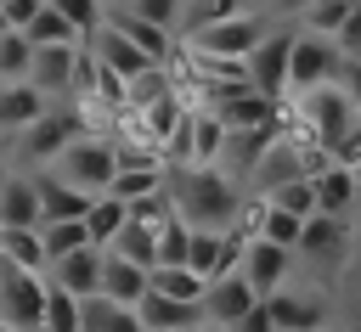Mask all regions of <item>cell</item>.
I'll return each instance as SVG.
<instances>
[{"label":"cell","mask_w":361,"mask_h":332,"mask_svg":"<svg viewBox=\"0 0 361 332\" xmlns=\"http://www.w3.org/2000/svg\"><path fill=\"white\" fill-rule=\"evenodd\" d=\"M243 180L226 174L220 163H197V169H169V203L192 231H231L243 214Z\"/></svg>","instance_id":"6da1fadb"},{"label":"cell","mask_w":361,"mask_h":332,"mask_svg":"<svg viewBox=\"0 0 361 332\" xmlns=\"http://www.w3.org/2000/svg\"><path fill=\"white\" fill-rule=\"evenodd\" d=\"M361 248V225L344 219V214H310L305 219V236L293 248V270H305L310 281H338L344 264L355 259Z\"/></svg>","instance_id":"7a4b0ae2"},{"label":"cell","mask_w":361,"mask_h":332,"mask_svg":"<svg viewBox=\"0 0 361 332\" xmlns=\"http://www.w3.org/2000/svg\"><path fill=\"white\" fill-rule=\"evenodd\" d=\"M45 174H56L62 186H73V191H85V197H102V191L113 186V174H118V146H113L107 129H79V135L45 163Z\"/></svg>","instance_id":"3957f363"},{"label":"cell","mask_w":361,"mask_h":332,"mask_svg":"<svg viewBox=\"0 0 361 332\" xmlns=\"http://www.w3.org/2000/svg\"><path fill=\"white\" fill-rule=\"evenodd\" d=\"M282 118L299 124V129H310V135L333 152V146L361 124V107L350 101L344 84H316V90H305V96H288V101H282Z\"/></svg>","instance_id":"277c9868"},{"label":"cell","mask_w":361,"mask_h":332,"mask_svg":"<svg viewBox=\"0 0 361 332\" xmlns=\"http://www.w3.org/2000/svg\"><path fill=\"white\" fill-rule=\"evenodd\" d=\"M79 129H85V118H79L68 101H56L51 113H39L34 124H23V129H17V135H6L0 146L11 152V163H17V169H45V163H51V158L79 135Z\"/></svg>","instance_id":"5b68a950"},{"label":"cell","mask_w":361,"mask_h":332,"mask_svg":"<svg viewBox=\"0 0 361 332\" xmlns=\"http://www.w3.org/2000/svg\"><path fill=\"white\" fill-rule=\"evenodd\" d=\"M226 141H231V124H226L214 107H192V113H186V124L164 141V163H169V169L220 163V158H226Z\"/></svg>","instance_id":"8992f818"},{"label":"cell","mask_w":361,"mask_h":332,"mask_svg":"<svg viewBox=\"0 0 361 332\" xmlns=\"http://www.w3.org/2000/svg\"><path fill=\"white\" fill-rule=\"evenodd\" d=\"M338 68H344V51L333 34H316V28H293V73H288V96H305L316 84H338Z\"/></svg>","instance_id":"52a82bcc"},{"label":"cell","mask_w":361,"mask_h":332,"mask_svg":"<svg viewBox=\"0 0 361 332\" xmlns=\"http://www.w3.org/2000/svg\"><path fill=\"white\" fill-rule=\"evenodd\" d=\"M45 270H23L6 259V287H0V321H11L17 332H39L45 326Z\"/></svg>","instance_id":"ba28073f"},{"label":"cell","mask_w":361,"mask_h":332,"mask_svg":"<svg viewBox=\"0 0 361 332\" xmlns=\"http://www.w3.org/2000/svg\"><path fill=\"white\" fill-rule=\"evenodd\" d=\"M271 34V23H265V11H237V17H226V23H214V28H203V34H192V39H180V45H192V51H209V56H254V45Z\"/></svg>","instance_id":"9c48e42d"},{"label":"cell","mask_w":361,"mask_h":332,"mask_svg":"<svg viewBox=\"0 0 361 332\" xmlns=\"http://www.w3.org/2000/svg\"><path fill=\"white\" fill-rule=\"evenodd\" d=\"M79 68H85V39H79V45H34L28 84L45 90L51 101H68L73 84H79Z\"/></svg>","instance_id":"30bf717a"},{"label":"cell","mask_w":361,"mask_h":332,"mask_svg":"<svg viewBox=\"0 0 361 332\" xmlns=\"http://www.w3.org/2000/svg\"><path fill=\"white\" fill-rule=\"evenodd\" d=\"M288 73H293V34L288 28H271L254 45V56H248V79H254V90L288 101Z\"/></svg>","instance_id":"8fae6325"},{"label":"cell","mask_w":361,"mask_h":332,"mask_svg":"<svg viewBox=\"0 0 361 332\" xmlns=\"http://www.w3.org/2000/svg\"><path fill=\"white\" fill-rule=\"evenodd\" d=\"M243 281L259 293V298H271V293H282L288 281H293V248H282V242H265V236H254L248 248H243Z\"/></svg>","instance_id":"7c38bea8"},{"label":"cell","mask_w":361,"mask_h":332,"mask_svg":"<svg viewBox=\"0 0 361 332\" xmlns=\"http://www.w3.org/2000/svg\"><path fill=\"white\" fill-rule=\"evenodd\" d=\"M265 304H271V315H276L282 332H327V321H333V304H327L316 287H299V281H288V287L271 293Z\"/></svg>","instance_id":"4fadbf2b"},{"label":"cell","mask_w":361,"mask_h":332,"mask_svg":"<svg viewBox=\"0 0 361 332\" xmlns=\"http://www.w3.org/2000/svg\"><path fill=\"white\" fill-rule=\"evenodd\" d=\"M254 304H259V293L243 281V270H237V276H214V281H209V293H203V321H214V326H226V332H231Z\"/></svg>","instance_id":"5bb4252c"},{"label":"cell","mask_w":361,"mask_h":332,"mask_svg":"<svg viewBox=\"0 0 361 332\" xmlns=\"http://www.w3.org/2000/svg\"><path fill=\"white\" fill-rule=\"evenodd\" d=\"M102 253L107 248H73V253H62V259H51V270H45V281L51 287H68V293H79V298H90V293H102Z\"/></svg>","instance_id":"9a60e30c"},{"label":"cell","mask_w":361,"mask_h":332,"mask_svg":"<svg viewBox=\"0 0 361 332\" xmlns=\"http://www.w3.org/2000/svg\"><path fill=\"white\" fill-rule=\"evenodd\" d=\"M85 45H90V56H96V62H107V68H113V73H124V79H135L141 68H152V56H147L124 28H113V23H102Z\"/></svg>","instance_id":"2e32d148"},{"label":"cell","mask_w":361,"mask_h":332,"mask_svg":"<svg viewBox=\"0 0 361 332\" xmlns=\"http://www.w3.org/2000/svg\"><path fill=\"white\" fill-rule=\"evenodd\" d=\"M310 186H316V214H344V219H355V203H361V180H355V169L327 163V169L310 174Z\"/></svg>","instance_id":"e0dca14e"},{"label":"cell","mask_w":361,"mask_h":332,"mask_svg":"<svg viewBox=\"0 0 361 332\" xmlns=\"http://www.w3.org/2000/svg\"><path fill=\"white\" fill-rule=\"evenodd\" d=\"M102 293H107L113 304H141V298L152 293V270L107 248V253H102Z\"/></svg>","instance_id":"ac0fdd59"},{"label":"cell","mask_w":361,"mask_h":332,"mask_svg":"<svg viewBox=\"0 0 361 332\" xmlns=\"http://www.w3.org/2000/svg\"><path fill=\"white\" fill-rule=\"evenodd\" d=\"M135 309H141V326H147V332H197V326H203V304L169 298V293H158V287H152Z\"/></svg>","instance_id":"d6986e66"},{"label":"cell","mask_w":361,"mask_h":332,"mask_svg":"<svg viewBox=\"0 0 361 332\" xmlns=\"http://www.w3.org/2000/svg\"><path fill=\"white\" fill-rule=\"evenodd\" d=\"M0 219L6 225H45V197H39L34 169H11V180L0 191Z\"/></svg>","instance_id":"ffe728a7"},{"label":"cell","mask_w":361,"mask_h":332,"mask_svg":"<svg viewBox=\"0 0 361 332\" xmlns=\"http://www.w3.org/2000/svg\"><path fill=\"white\" fill-rule=\"evenodd\" d=\"M79 309H85V332H147L141 309L135 304H113L107 293H90Z\"/></svg>","instance_id":"44dd1931"},{"label":"cell","mask_w":361,"mask_h":332,"mask_svg":"<svg viewBox=\"0 0 361 332\" xmlns=\"http://www.w3.org/2000/svg\"><path fill=\"white\" fill-rule=\"evenodd\" d=\"M113 197H124V203H141V197H158V191H169V163H130V169H118L113 174V186H107Z\"/></svg>","instance_id":"7402d4cb"},{"label":"cell","mask_w":361,"mask_h":332,"mask_svg":"<svg viewBox=\"0 0 361 332\" xmlns=\"http://www.w3.org/2000/svg\"><path fill=\"white\" fill-rule=\"evenodd\" d=\"M124 225H130V203H124V197H113V191L90 197V208H85V231H90L96 248H113V236H118Z\"/></svg>","instance_id":"603a6c76"},{"label":"cell","mask_w":361,"mask_h":332,"mask_svg":"<svg viewBox=\"0 0 361 332\" xmlns=\"http://www.w3.org/2000/svg\"><path fill=\"white\" fill-rule=\"evenodd\" d=\"M0 259H11V264H23V270H51V253H45L39 225H6Z\"/></svg>","instance_id":"cb8c5ba5"},{"label":"cell","mask_w":361,"mask_h":332,"mask_svg":"<svg viewBox=\"0 0 361 332\" xmlns=\"http://www.w3.org/2000/svg\"><path fill=\"white\" fill-rule=\"evenodd\" d=\"M34 180H39V197H45V219H85V208H90L85 191L62 186V180L45 174V169H34Z\"/></svg>","instance_id":"d4e9b609"},{"label":"cell","mask_w":361,"mask_h":332,"mask_svg":"<svg viewBox=\"0 0 361 332\" xmlns=\"http://www.w3.org/2000/svg\"><path fill=\"white\" fill-rule=\"evenodd\" d=\"M152 287H158V293H169V298L203 304V293H209V276H197L192 264H152Z\"/></svg>","instance_id":"484cf974"},{"label":"cell","mask_w":361,"mask_h":332,"mask_svg":"<svg viewBox=\"0 0 361 332\" xmlns=\"http://www.w3.org/2000/svg\"><path fill=\"white\" fill-rule=\"evenodd\" d=\"M23 34H28L34 45H79V39H85V34H79V23H73L68 11H56L51 0H45V11H39V17H34Z\"/></svg>","instance_id":"4316f807"},{"label":"cell","mask_w":361,"mask_h":332,"mask_svg":"<svg viewBox=\"0 0 361 332\" xmlns=\"http://www.w3.org/2000/svg\"><path fill=\"white\" fill-rule=\"evenodd\" d=\"M85 298L68 287H45V326L39 332H85Z\"/></svg>","instance_id":"83f0119b"},{"label":"cell","mask_w":361,"mask_h":332,"mask_svg":"<svg viewBox=\"0 0 361 332\" xmlns=\"http://www.w3.org/2000/svg\"><path fill=\"white\" fill-rule=\"evenodd\" d=\"M237 11H243V0H180V39L214 28V23L237 17Z\"/></svg>","instance_id":"f1b7e54d"},{"label":"cell","mask_w":361,"mask_h":332,"mask_svg":"<svg viewBox=\"0 0 361 332\" xmlns=\"http://www.w3.org/2000/svg\"><path fill=\"white\" fill-rule=\"evenodd\" d=\"M28 68H34V39H28L23 28L0 34V84H11V79H28Z\"/></svg>","instance_id":"f546056e"},{"label":"cell","mask_w":361,"mask_h":332,"mask_svg":"<svg viewBox=\"0 0 361 332\" xmlns=\"http://www.w3.org/2000/svg\"><path fill=\"white\" fill-rule=\"evenodd\" d=\"M39 236H45V253H51V259H62V253H73V248H90L85 219H45Z\"/></svg>","instance_id":"4dcf8cb0"},{"label":"cell","mask_w":361,"mask_h":332,"mask_svg":"<svg viewBox=\"0 0 361 332\" xmlns=\"http://www.w3.org/2000/svg\"><path fill=\"white\" fill-rule=\"evenodd\" d=\"M259 236H265V242H282V248H299L305 219H299V214H288V208H276V203L265 197V225H259Z\"/></svg>","instance_id":"1f68e13d"},{"label":"cell","mask_w":361,"mask_h":332,"mask_svg":"<svg viewBox=\"0 0 361 332\" xmlns=\"http://www.w3.org/2000/svg\"><path fill=\"white\" fill-rule=\"evenodd\" d=\"M158 264H192V225L180 214H169V225L158 236Z\"/></svg>","instance_id":"d6a6232c"},{"label":"cell","mask_w":361,"mask_h":332,"mask_svg":"<svg viewBox=\"0 0 361 332\" xmlns=\"http://www.w3.org/2000/svg\"><path fill=\"white\" fill-rule=\"evenodd\" d=\"M350 11H355V0H316V6L299 17V28H316V34H333V39H338V28L350 23Z\"/></svg>","instance_id":"836d02e7"},{"label":"cell","mask_w":361,"mask_h":332,"mask_svg":"<svg viewBox=\"0 0 361 332\" xmlns=\"http://www.w3.org/2000/svg\"><path fill=\"white\" fill-rule=\"evenodd\" d=\"M220 253H226V231H192V270L197 276H220Z\"/></svg>","instance_id":"e575fe53"},{"label":"cell","mask_w":361,"mask_h":332,"mask_svg":"<svg viewBox=\"0 0 361 332\" xmlns=\"http://www.w3.org/2000/svg\"><path fill=\"white\" fill-rule=\"evenodd\" d=\"M271 203H276V208H288V214H299V219H310V214H316V186H310V174H299V180L276 186V191H271Z\"/></svg>","instance_id":"d590c367"},{"label":"cell","mask_w":361,"mask_h":332,"mask_svg":"<svg viewBox=\"0 0 361 332\" xmlns=\"http://www.w3.org/2000/svg\"><path fill=\"white\" fill-rule=\"evenodd\" d=\"M51 6H56V11H68V17L79 23V34H85V39L107 23V0H51Z\"/></svg>","instance_id":"8d00e7d4"},{"label":"cell","mask_w":361,"mask_h":332,"mask_svg":"<svg viewBox=\"0 0 361 332\" xmlns=\"http://www.w3.org/2000/svg\"><path fill=\"white\" fill-rule=\"evenodd\" d=\"M338 298H344V315H350L355 332H361V248H355V259H350L344 276H338Z\"/></svg>","instance_id":"74e56055"},{"label":"cell","mask_w":361,"mask_h":332,"mask_svg":"<svg viewBox=\"0 0 361 332\" xmlns=\"http://www.w3.org/2000/svg\"><path fill=\"white\" fill-rule=\"evenodd\" d=\"M130 11H141V17H152V23H164V28H175L180 34V0H124Z\"/></svg>","instance_id":"f35d334b"},{"label":"cell","mask_w":361,"mask_h":332,"mask_svg":"<svg viewBox=\"0 0 361 332\" xmlns=\"http://www.w3.org/2000/svg\"><path fill=\"white\" fill-rule=\"evenodd\" d=\"M231 332H282V326H276V315H271V304L259 298V304H254V309H248V315H243V321H237Z\"/></svg>","instance_id":"ab89813d"},{"label":"cell","mask_w":361,"mask_h":332,"mask_svg":"<svg viewBox=\"0 0 361 332\" xmlns=\"http://www.w3.org/2000/svg\"><path fill=\"white\" fill-rule=\"evenodd\" d=\"M338 51H344V56H361V0H355V11H350V23L338 28Z\"/></svg>","instance_id":"60d3db41"},{"label":"cell","mask_w":361,"mask_h":332,"mask_svg":"<svg viewBox=\"0 0 361 332\" xmlns=\"http://www.w3.org/2000/svg\"><path fill=\"white\" fill-rule=\"evenodd\" d=\"M333 163H344V169H361V124H355V129H350V135L333 146Z\"/></svg>","instance_id":"b9f144b4"},{"label":"cell","mask_w":361,"mask_h":332,"mask_svg":"<svg viewBox=\"0 0 361 332\" xmlns=\"http://www.w3.org/2000/svg\"><path fill=\"white\" fill-rule=\"evenodd\" d=\"M39 11H45V0H6V17H11V28H28Z\"/></svg>","instance_id":"7bdbcfd3"},{"label":"cell","mask_w":361,"mask_h":332,"mask_svg":"<svg viewBox=\"0 0 361 332\" xmlns=\"http://www.w3.org/2000/svg\"><path fill=\"white\" fill-rule=\"evenodd\" d=\"M338 84L350 90V101L361 107V56H344V68H338Z\"/></svg>","instance_id":"ee69618b"},{"label":"cell","mask_w":361,"mask_h":332,"mask_svg":"<svg viewBox=\"0 0 361 332\" xmlns=\"http://www.w3.org/2000/svg\"><path fill=\"white\" fill-rule=\"evenodd\" d=\"M276 6H282V17H305L316 0H276Z\"/></svg>","instance_id":"f6af8a7d"},{"label":"cell","mask_w":361,"mask_h":332,"mask_svg":"<svg viewBox=\"0 0 361 332\" xmlns=\"http://www.w3.org/2000/svg\"><path fill=\"white\" fill-rule=\"evenodd\" d=\"M11 169H17V163H11V152L0 146V191H6V180H11Z\"/></svg>","instance_id":"bcb514c9"},{"label":"cell","mask_w":361,"mask_h":332,"mask_svg":"<svg viewBox=\"0 0 361 332\" xmlns=\"http://www.w3.org/2000/svg\"><path fill=\"white\" fill-rule=\"evenodd\" d=\"M0 34H11V17H6V6H0Z\"/></svg>","instance_id":"7dc6e473"},{"label":"cell","mask_w":361,"mask_h":332,"mask_svg":"<svg viewBox=\"0 0 361 332\" xmlns=\"http://www.w3.org/2000/svg\"><path fill=\"white\" fill-rule=\"evenodd\" d=\"M197 332H226V326H214V321H203V326H197Z\"/></svg>","instance_id":"c3c4849f"},{"label":"cell","mask_w":361,"mask_h":332,"mask_svg":"<svg viewBox=\"0 0 361 332\" xmlns=\"http://www.w3.org/2000/svg\"><path fill=\"white\" fill-rule=\"evenodd\" d=\"M0 332H17V326H11V321H0Z\"/></svg>","instance_id":"681fc988"},{"label":"cell","mask_w":361,"mask_h":332,"mask_svg":"<svg viewBox=\"0 0 361 332\" xmlns=\"http://www.w3.org/2000/svg\"><path fill=\"white\" fill-rule=\"evenodd\" d=\"M0 242H6V219H0Z\"/></svg>","instance_id":"f907efd6"},{"label":"cell","mask_w":361,"mask_h":332,"mask_svg":"<svg viewBox=\"0 0 361 332\" xmlns=\"http://www.w3.org/2000/svg\"><path fill=\"white\" fill-rule=\"evenodd\" d=\"M355 225H361V203H355Z\"/></svg>","instance_id":"816d5d0a"},{"label":"cell","mask_w":361,"mask_h":332,"mask_svg":"<svg viewBox=\"0 0 361 332\" xmlns=\"http://www.w3.org/2000/svg\"><path fill=\"white\" fill-rule=\"evenodd\" d=\"M107 6H124V0H107Z\"/></svg>","instance_id":"f5cc1de1"},{"label":"cell","mask_w":361,"mask_h":332,"mask_svg":"<svg viewBox=\"0 0 361 332\" xmlns=\"http://www.w3.org/2000/svg\"><path fill=\"white\" fill-rule=\"evenodd\" d=\"M355 180H361V169H355Z\"/></svg>","instance_id":"db71d44e"},{"label":"cell","mask_w":361,"mask_h":332,"mask_svg":"<svg viewBox=\"0 0 361 332\" xmlns=\"http://www.w3.org/2000/svg\"><path fill=\"white\" fill-rule=\"evenodd\" d=\"M0 6H6V0H0Z\"/></svg>","instance_id":"11a10c76"},{"label":"cell","mask_w":361,"mask_h":332,"mask_svg":"<svg viewBox=\"0 0 361 332\" xmlns=\"http://www.w3.org/2000/svg\"><path fill=\"white\" fill-rule=\"evenodd\" d=\"M327 332H333V326H327Z\"/></svg>","instance_id":"9f6ffc18"}]
</instances>
